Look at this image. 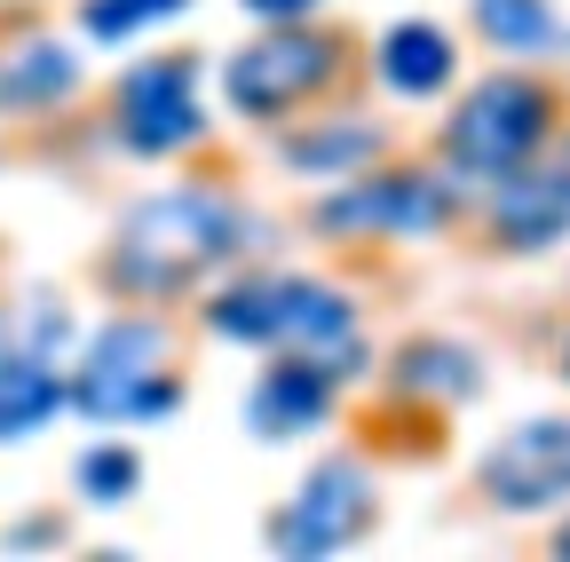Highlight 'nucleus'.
I'll list each match as a JSON object with an SVG mask.
<instances>
[{
	"instance_id": "obj_11",
	"label": "nucleus",
	"mask_w": 570,
	"mask_h": 562,
	"mask_svg": "<svg viewBox=\"0 0 570 562\" xmlns=\"http://www.w3.org/2000/svg\"><path fill=\"white\" fill-rule=\"evenodd\" d=\"M333 365H317V357H302V348H294V357H285V365H269L262 373V388H254V428L262 436H302L309 428V420H325V404H333Z\"/></svg>"
},
{
	"instance_id": "obj_1",
	"label": "nucleus",
	"mask_w": 570,
	"mask_h": 562,
	"mask_svg": "<svg viewBox=\"0 0 570 562\" xmlns=\"http://www.w3.org/2000/svg\"><path fill=\"white\" fill-rule=\"evenodd\" d=\"M246 223L230 198L214 190H167L151 206H135L111 238V286L135 294V302H167L183 286H198L206 269H223L238 254Z\"/></svg>"
},
{
	"instance_id": "obj_18",
	"label": "nucleus",
	"mask_w": 570,
	"mask_h": 562,
	"mask_svg": "<svg viewBox=\"0 0 570 562\" xmlns=\"http://www.w3.org/2000/svg\"><path fill=\"white\" fill-rule=\"evenodd\" d=\"M365 151H373V127H341V135H302L285 159L309 167V175H341V167H356Z\"/></svg>"
},
{
	"instance_id": "obj_2",
	"label": "nucleus",
	"mask_w": 570,
	"mask_h": 562,
	"mask_svg": "<svg viewBox=\"0 0 570 562\" xmlns=\"http://www.w3.org/2000/svg\"><path fill=\"white\" fill-rule=\"evenodd\" d=\"M214 333L230 341H269V348H302L317 365H348L356 357V317L333 286H309V277H246V286L214 294Z\"/></svg>"
},
{
	"instance_id": "obj_9",
	"label": "nucleus",
	"mask_w": 570,
	"mask_h": 562,
	"mask_svg": "<svg viewBox=\"0 0 570 562\" xmlns=\"http://www.w3.org/2000/svg\"><path fill=\"white\" fill-rule=\"evenodd\" d=\"M325 230H436L444 223V183L428 175H365L317 206Z\"/></svg>"
},
{
	"instance_id": "obj_12",
	"label": "nucleus",
	"mask_w": 570,
	"mask_h": 562,
	"mask_svg": "<svg viewBox=\"0 0 570 562\" xmlns=\"http://www.w3.org/2000/svg\"><path fill=\"white\" fill-rule=\"evenodd\" d=\"M381 80H389L396 96H436V88L452 80V40H444L436 24H396V32L381 40Z\"/></svg>"
},
{
	"instance_id": "obj_15",
	"label": "nucleus",
	"mask_w": 570,
	"mask_h": 562,
	"mask_svg": "<svg viewBox=\"0 0 570 562\" xmlns=\"http://www.w3.org/2000/svg\"><path fill=\"white\" fill-rule=\"evenodd\" d=\"M475 24H483L499 48H515V56H531V48H554V40H562V24H554L547 0H475Z\"/></svg>"
},
{
	"instance_id": "obj_3",
	"label": "nucleus",
	"mask_w": 570,
	"mask_h": 562,
	"mask_svg": "<svg viewBox=\"0 0 570 562\" xmlns=\"http://www.w3.org/2000/svg\"><path fill=\"white\" fill-rule=\"evenodd\" d=\"M547 127H554V96H547L539 80H523V72H499V80H483V88L452 111L444 151H452L468 175H508V167H523V159L547 144Z\"/></svg>"
},
{
	"instance_id": "obj_19",
	"label": "nucleus",
	"mask_w": 570,
	"mask_h": 562,
	"mask_svg": "<svg viewBox=\"0 0 570 562\" xmlns=\"http://www.w3.org/2000/svg\"><path fill=\"white\" fill-rule=\"evenodd\" d=\"M135 483H142V460L127 444H104V452L80 460V491H88V500H127Z\"/></svg>"
},
{
	"instance_id": "obj_13",
	"label": "nucleus",
	"mask_w": 570,
	"mask_h": 562,
	"mask_svg": "<svg viewBox=\"0 0 570 562\" xmlns=\"http://www.w3.org/2000/svg\"><path fill=\"white\" fill-rule=\"evenodd\" d=\"M56 404H63V381H56L40 357H0V444L32 436Z\"/></svg>"
},
{
	"instance_id": "obj_4",
	"label": "nucleus",
	"mask_w": 570,
	"mask_h": 562,
	"mask_svg": "<svg viewBox=\"0 0 570 562\" xmlns=\"http://www.w3.org/2000/svg\"><path fill=\"white\" fill-rule=\"evenodd\" d=\"M167 365V333L159 325H111L96 348H88V365L80 381H71V404H80L88 420H142V412H167L175 404V381L159 373Z\"/></svg>"
},
{
	"instance_id": "obj_5",
	"label": "nucleus",
	"mask_w": 570,
	"mask_h": 562,
	"mask_svg": "<svg viewBox=\"0 0 570 562\" xmlns=\"http://www.w3.org/2000/svg\"><path fill=\"white\" fill-rule=\"evenodd\" d=\"M333 72H341V48L325 32H262L254 48L230 56V103L254 119H277V111L309 103Z\"/></svg>"
},
{
	"instance_id": "obj_17",
	"label": "nucleus",
	"mask_w": 570,
	"mask_h": 562,
	"mask_svg": "<svg viewBox=\"0 0 570 562\" xmlns=\"http://www.w3.org/2000/svg\"><path fill=\"white\" fill-rule=\"evenodd\" d=\"M175 9H183V0H88L80 24H88L96 40H127V32H142V24L175 17Z\"/></svg>"
},
{
	"instance_id": "obj_20",
	"label": "nucleus",
	"mask_w": 570,
	"mask_h": 562,
	"mask_svg": "<svg viewBox=\"0 0 570 562\" xmlns=\"http://www.w3.org/2000/svg\"><path fill=\"white\" fill-rule=\"evenodd\" d=\"M254 17H309V0H246Z\"/></svg>"
},
{
	"instance_id": "obj_21",
	"label": "nucleus",
	"mask_w": 570,
	"mask_h": 562,
	"mask_svg": "<svg viewBox=\"0 0 570 562\" xmlns=\"http://www.w3.org/2000/svg\"><path fill=\"white\" fill-rule=\"evenodd\" d=\"M554 554H570V523H562V531H554Z\"/></svg>"
},
{
	"instance_id": "obj_10",
	"label": "nucleus",
	"mask_w": 570,
	"mask_h": 562,
	"mask_svg": "<svg viewBox=\"0 0 570 562\" xmlns=\"http://www.w3.org/2000/svg\"><path fill=\"white\" fill-rule=\"evenodd\" d=\"M570 230V175H523L508 167V183L491 190V238L515 246V254H539Z\"/></svg>"
},
{
	"instance_id": "obj_8",
	"label": "nucleus",
	"mask_w": 570,
	"mask_h": 562,
	"mask_svg": "<svg viewBox=\"0 0 570 562\" xmlns=\"http://www.w3.org/2000/svg\"><path fill=\"white\" fill-rule=\"evenodd\" d=\"M365 523H373L365 475H356L348 460H333V467H317V475L294 491V507L269 523V539H277V554H333V546H348Z\"/></svg>"
},
{
	"instance_id": "obj_16",
	"label": "nucleus",
	"mask_w": 570,
	"mask_h": 562,
	"mask_svg": "<svg viewBox=\"0 0 570 562\" xmlns=\"http://www.w3.org/2000/svg\"><path fill=\"white\" fill-rule=\"evenodd\" d=\"M71 72H80V63H71L63 48H24L9 72H0V103H48V96L71 88Z\"/></svg>"
},
{
	"instance_id": "obj_14",
	"label": "nucleus",
	"mask_w": 570,
	"mask_h": 562,
	"mask_svg": "<svg viewBox=\"0 0 570 562\" xmlns=\"http://www.w3.org/2000/svg\"><path fill=\"white\" fill-rule=\"evenodd\" d=\"M396 381L420 388V396H468L475 388V357L468 348H444V341H412L396 357Z\"/></svg>"
},
{
	"instance_id": "obj_7",
	"label": "nucleus",
	"mask_w": 570,
	"mask_h": 562,
	"mask_svg": "<svg viewBox=\"0 0 570 562\" xmlns=\"http://www.w3.org/2000/svg\"><path fill=\"white\" fill-rule=\"evenodd\" d=\"M483 500L508 515H539L570 500V420H531L483 460Z\"/></svg>"
},
{
	"instance_id": "obj_6",
	"label": "nucleus",
	"mask_w": 570,
	"mask_h": 562,
	"mask_svg": "<svg viewBox=\"0 0 570 562\" xmlns=\"http://www.w3.org/2000/svg\"><path fill=\"white\" fill-rule=\"evenodd\" d=\"M198 72H190V56H151V63H135V72L119 80V135H127V151H183L198 144Z\"/></svg>"
}]
</instances>
